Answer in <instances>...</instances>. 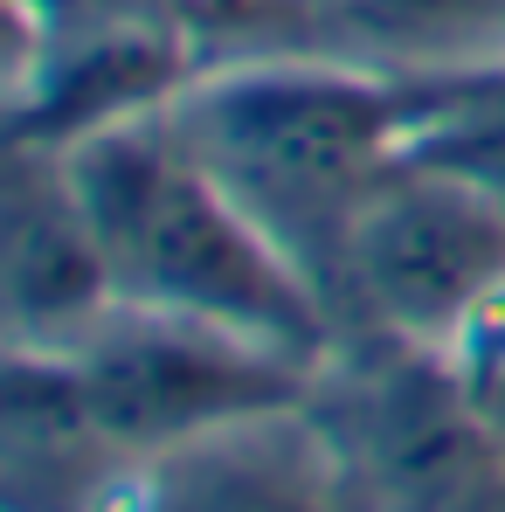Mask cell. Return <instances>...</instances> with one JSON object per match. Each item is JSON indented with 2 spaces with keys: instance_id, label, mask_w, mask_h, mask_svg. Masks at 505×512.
Returning a JSON list of instances; mask_svg holds the SVG:
<instances>
[{
  "instance_id": "5b68a950",
  "label": "cell",
  "mask_w": 505,
  "mask_h": 512,
  "mask_svg": "<svg viewBox=\"0 0 505 512\" xmlns=\"http://www.w3.org/2000/svg\"><path fill=\"white\" fill-rule=\"evenodd\" d=\"M505 291V215L464 180L402 160L346 236L339 346L395 340L443 353Z\"/></svg>"
},
{
  "instance_id": "3957f363",
  "label": "cell",
  "mask_w": 505,
  "mask_h": 512,
  "mask_svg": "<svg viewBox=\"0 0 505 512\" xmlns=\"http://www.w3.org/2000/svg\"><path fill=\"white\" fill-rule=\"evenodd\" d=\"M56 353L84 395L90 423L104 429V443L118 457H153V450H173L222 423L305 409L333 367V360L312 367L284 346H263L250 333L208 326V319L125 305V298Z\"/></svg>"
},
{
  "instance_id": "8992f818",
  "label": "cell",
  "mask_w": 505,
  "mask_h": 512,
  "mask_svg": "<svg viewBox=\"0 0 505 512\" xmlns=\"http://www.w3.org/2000/svg\"><path fill=\"white\" fill-rule=\"evenodd\" d=\"M97 512H360V499L312 395L305 409L222 423L132 457Z\"/></svg>"
},
{
  "instance_id": "9c48e42d",
  "label": "cell",
  "mask_w": 505,
  "mask_h": 512,
  "mask_svg": "<svg viewBox=\"0 0 505 512\" xmlns=\"http://www.w3.org/2000/svg\"><path fill=\"white\" fill-rule=\"evenodd\" d=\"M409 160L478 187L505 215V49L409 70Z\"/></svg>"
},
{
  "instance_id": "7a4b0ae2",
  "label": "cell",
  "mask_w": 505,
  "mask_h": 512,
  "mask_svg": "<svg viewBox=\"0 0 505 512\" xmlns=\"http://www.w3.org/2000/svg\"><path fill=\"white\" fill-rule=\"evenodd\" d=\"M56 153L70 160L77 201L125 305L208 319L263 346H284L312 367L339 353L326 298L194 160L167 111L118 118Z\"/></svg>"
},
{
  "instance_id": "6da1fadb",
  "label": "cell",
  "mask_w": 505,
  "mask_h": 512,
  "mask_svg": "<svg viewBox=\"0 0 505 512\" xmlns=\"http://www.w3.org/2000/svg\"><path fill=\"white\" fill-rule=\"evenodd\" d=\"M167 118L339 326L346 236L409 160V70L333 49H250L215 56Z\"/></svg>"
},
{
  "instance_id": "ba28073f",
  "label": "cell",
  "mask_w": 505,
  "mask_h": 512,
  "mask_svg": "<svg viewBox=\"0 0 505 512\" xmlns=\"http://www.w3.org/2000/svg\"><path fill=\"white\" fill-rule=\"evenodd\" d=\"M132 457L104 443L63 353L7 346V402H0V485L7 512H97L111 478Z\"/></svg>"
},
{
  "instance_id": "277c9868",
  "label": "cell",
  "mask_w": 505,
  "mask_h": 512,
  "mask_svg": "<svg viewBox=\"0 0 505 512\" xmlns=\"http://www.w3.org/2000/svg\"><path fill=\"white\" fill-rule=\"evenodd\" d=\"M360 512H505V429L422 346L346 340L319 381Z\"/></svg>"
},
{
  "instance_id": "52a82bcc",
  "label": "cell",
  "mask_w": 505,
  "mask_h": 512,
  "mask_svg": "<svg viewBox=\"0 0 505 512\" xmlns=\"http://www.w3.org/2000/svg\"><path fill=\"white\" fill-rule=\"evenodd\" d=\"M0 305H7V346H70L90 333L111 305V263L97 250L70 160L56 146L7 139V180H0Z\"/></svg>"
},
{
  "instance_id": "30bf717a",
  "label": "cell",
  "mask_w": 505,
  "mask_h": 512,
  "mask_svg": "<svg viewBox=\"0 0 505 512\" xmlns=\"http://www.w3.org/2000/svg\"><path fill=\"white\" fill-rule=\"evenodd\" d=\"M450 367V381L464 388V402L485 416L492 429H505V291L457 333V340L436 353Z\"/></svg>"
}]
</instances>
